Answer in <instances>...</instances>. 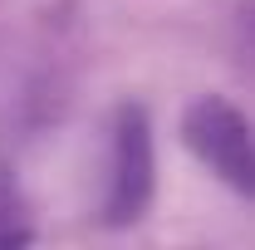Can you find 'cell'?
<instances>
[{"label":"cell","mask_w":255,"mask_h":250,"mask_svg":"<svg viewBox=\"0 0 255 250\" xmlns=\"http://www.w3.org/2000/svg\"><path fill=\"white\" fill-rule=\"evenodd\" d=\"M157 196V137L142 103H118L113 137H108V187H103V221L137 226Z\"/></svg>","instance_id":"7a4b0ae2"},{"label":"cell","mask_w":255,"mask_h":250,"mask_svg":"<svg viewBox=\"0 0 255 250\" xmlns=\"http://www.w3.org/2000/svg\"><path fill=\"white\" fill-rule=\"evenodd\" d=\"M187 147L226 191L255 201V123L226 94H196L177 118Z\"/></svg>","instance_id":"6da1fadb"},{"label":"cell","mask_w":255,"mask_h":250,"mask_svg":"<svg viewBox=\"0 0 255 250\" xmlns=\"http://www.w3.org/2000/svg\"><path fill=\"white\" fill-rule=\"evenodd\" d=\"M0 231H15L20 241H34V226L25 221V196H20L10 162H0Z\"/></svg>","instance_id":"3957f363"}]
</instances>
